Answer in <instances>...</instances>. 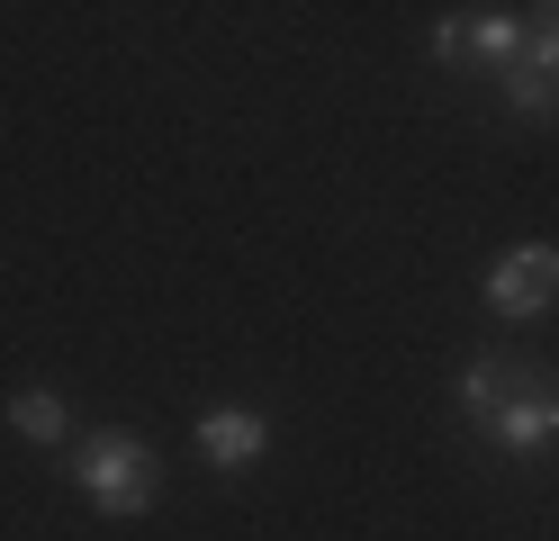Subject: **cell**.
Instances as JSON below:
<instances>
[{
	"label": "cell",
	"instance_id": "cell-1",
	"mask_svg": "<svg viewBox=\"0 0 559 541\" xmlns=\"http://www.w3.org/2000/svg\"><path fill=\"white\" fill-rule=\"evenodd\" d=\"M461 407H469V424L487 433V443L514 451V460H533L542 443H559V379L542 371V361L478 352L469 371H461Z\"/></svg>",
	"mask_w": 559,
	"mask_h": 541
},
{
	"label": "cell",
	"instance_id": "cell-2",
	"mask_svg": "<svg viewBox=\"0 0 559 541\" xmlns=\"http://www.w3.org/2000/svg\"><path fill=\"white\" fill-rule=\"evenodd\" d=\"M73 479H82V496L109 524H135L154 505V451L135 443V433H82L73 443Z\"/></svg>",
	"mask_w": 559,
	"mask_h": 541
},
{
	"label": "cell",
	"instance_id": "cell-3",
	"mask_svg": "<svg viewBox=\"0 0 559 541\" xmlns=\"http://www.w3.org/2000/svg\"><path fill=\"white\" fill-rule=\"evenodd\" d=\"M559 298V252L550 244H514L506 262H487V307L497 316H542Z\"/></svg>",
	"mask_w": 559,
	"mask_h": 541
},
{
	"label": "cell",
	"instance_id": "cell-4",
	"mask_svg": "<svg viewBox=\"0 0 559 541\" xmlns=\"http://www.w3.org/2000/svg\"><path fill=\"white\" fill-rule=\"evenodd\" d=\"M433 55H442V63H461V55L514 63V55H523V19H514V10H451V19H433Z\"/></svg>",
	"mask_w": 559,
	"mask_h": 541
},
{
	"label": "cell",
	"instance_id": "cell-5",
	"mask_svg": "<svg viewBox=\"0 0 559 541\" xmlns=\"http://www.w3.org/2000/svg\"><path fill=\"white\" fill-rule=\"evenodd\" d=\"M199 451L217 460V469L262 460V451H271V415H253V407H217V415H199Z\"/></svg>",
	"mask_w": 559,
	"mask_h": 541
},
{
	"label": "cell",
	"instance_id": "cell-6",
	"mask_svg": "<svg viewBox=\"0 0 559 541\" xmlns=\"http://www.w3.org/2000/svg\"><path fill=\"white\" fill-rule=\"evenodd\" d=\"M506 72H523L533 91H550V99H559V10H542V27H523V55H514Z\"/></svg>",
	"mask_w": 559,
	"mask_h": 541
},
{
	"label": "cell",
	"instance_id": "cell-7",
	"mask_svg": "<svg viewBox=\"0 0 559 541\" xmlns=\"http://www.w3.org/2000/svg\"><path fill=\"white\" fill-rule=\"evenodd\" d=\"M10 424L27 433V443H73V407L46 397V388H19V397H10Z\"/></svg>",
	"mask_w": 559,
	"mask_h": 541
}]
</instances>
